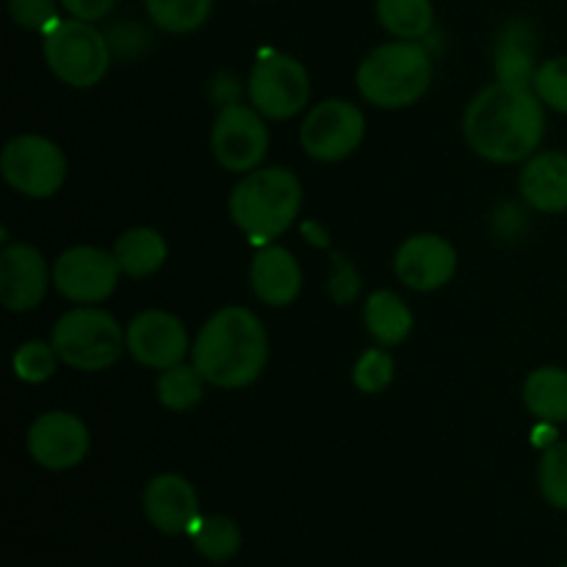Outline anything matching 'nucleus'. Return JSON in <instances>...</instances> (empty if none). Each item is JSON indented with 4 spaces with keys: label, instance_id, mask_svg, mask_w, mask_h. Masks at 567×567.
I'll return each instance as SVG.
<instances>
[{
    "label": "nucleus",
    "instance_id": "11",
    "mask_svg": "<svg viewBox=\"0 0 567 567\" xmlns=\"http://www.w3.org/2000/svg\"><path fill=\"white\" fill-rule=\"evenodd\" d=\"M120 277L114 252L103 247L78 244L53 260V288L72 305L105 302L120 286Z\"/></svg>",
    "mask_w": 567,
    "mask_h": 567
},
{
    "label": "nucleus",
    "instance_id": "13",
    "mask_svg": "<svg viewBox=\"0 0 567 567\" xmlns=\"http://www.w3.org/2000/svg\"><path fill=\"white\" fill-rule=\"evenodd\" d=\"M125 347L138 365L153 371H166L192 358V338L183 319L161 308L133 316L125 327Z\"/></svg>",
    "mask_w": 567,
    "mask_h": 567
},
{
    "label": "nucleus",
    "instance_id": "17",
    "mask_svg": "<svg viewBox=\"0 0 567 567\" xmlns=\"http://www.w3.org/2000/svg\"><path fill=\"white\" fill-rule=\"evenodd\" d=\"M249 286L266 308H288L302 293V266L291 249L266 244L249 264Z\"/></svg>",
    "mask_w": 567,
    "mask_h": 567
},
{
    "label": "nucleus",
    "instance_id": "24",
    "mask_svg": "<svg viewBox=\"0 0 567 567\" xmlns=\"http://www.w3.org/2000/svg\"><path fill=\"white\" fill-rule=\"evenodd\" d=\"M380 25L393 39L424 42L435 25V6L432 0H377L374 6Z\"/></svg>",
    "mask_w": 567,
    "mask_h": 567
},
{
    "label": "nucleus",
    "instance_id": "22",
    "mask_svg": "<svg viewBox=\"0 0 567 567\" xmlns=\"http://www.w3.org/2000/svg\"><path fill=\"white\" fill-rule=\"evenodd\" d=\"M524 408L535 421L567 424V371L540 365L524 382Z\"/></svg>",
    "mask_w": 567,
    "mask_h": 567
},
{
    "label": "nucleus",
    "instance_id": "2",
    "mask_svg": "<svg viewBox=\"0 0 567 567\" xmlns=\"http://www.w3.org/2000/svg\"><path fill=\"white\" fill-rule=\"evenodd\" d=\"M192 363L205 382L221 391H241L260 380L269 363V332L255 310L225 305L192 343Z\"/></svg>",
    "mask_w": 567,
    "mask_h": 567
},
{
    "label": "nucleus",
    "instance_id": "1",
    "mask_svg": "<svg viewBox=\"0 0 567 567\" xmlns=\"http://www.w3.org/2000/svg\"><path fill=\"white\" fill-rule=\"evenodd\" d=\"M463 136L491 164H526L546 136V105L529 86L487 83L465 109Z\"/></svg>",
    "mask_w": 567,
    "mask_h": 567
},
{
    "label": "nucleus",
    "instance_id": "9",
    "mask_svg": "<svg viewBox=\"0 0 567 567\" xmlns=\"http://www.w3.org/2000/svg\"><path fill=\"white\" fill-rule=\"evenodd\" d=\"M258 109L244 103L221 105L210 127V153L221 169L233 175H247L264 166L269 153V127Z\"/></svg>",
    "mask_w": 567,
    "mask_h": 567
},
{
    "label": "nucleus",
    "instance_id": "21",
    "mask_svg": "<svg viewBox=\"0 0 567 567\" xmlns=\"http://www.w3.org/2000/svg\"><path fill=\"white\" fill-rule=\"evenodd\" d=\"M535 72V33L526 22H509L496 42V78L502 83L532 89Z\"/></svg>",
    "mask_w": 567,
    "mask_h": 567
},
{
    "label": "nucleus",
    "instance_id": "6",
    "mask_svg": "<svg viewBox=\"0 0 567 567\" xmlns=\"http://www.w3.org/2000/svg\"><path fill=\"white\" fill-rule=\"evenodd\" d=\"M48 70L70 89H94L111 70V44L94 22L61 17L42 33Z\"/></svg>",
    "mask_w": 567,
    "mask_h": 567
},
{
    "label": "nucleus",
    "instance_id": "16",
    "mask_svg": "<svg viewBox=\"0 0 567 567\" xmlns=\"http://www.w3.org/2000/svg\"><path fill=\"white\" fill-rule=\"evenodd\" d=\"M144 518L161 535L181 537L192 532L199 513V493L183 474H158L147 482L142 496Z\"/></svg>",
    "mask_w": 567,
    "mask_h": 567
},
{
    "label": "nucleus",
    "instance_id": "12",
    "mask_svg": "<svg viewBox=\"0 0 567 567\" xmlns=\"http://www.w3.org/2000/svg\"><path fill=\"white\" fill-rule=\"evenodd\" d=\"M25 449L39 468L70 471L89 457L92 432L81 415L70 410H48L28 426Z\"/></svg>",
    "mask_w": 567,
    "mask_h": 567
},
{
    "label": "nucleus",
    "instance_id": "23",
    "mask_svg": "<svg viewBox=\"0 0 567 567\" xmlns=\"http://www.w3.org/2000/svg\"><path fill=\"white\" fill-rule=\"evenodd\" d=\"M186 537L192 540L194 551L214 565H225L230 559H236L244 546L241 526L219 513L199 515L197 524L192 526V532Z\"/></svg>",
    "mask_w": 567,
    "mask_h": 567
},
{
    "label": "nucleus",
    "instance_id": "7",
    "mask_svg": "<svg viewBox=\"0 0 567 567\" xmlns=\"http://www.w3.org/2000/svg\"><path fill=\"white\" fill-rule=\"evenodd\" d=\"M66 155L53 138L42 133L11 136L0 150V175L28 199H50L66 183Z\"/></svg>",
    "mask_w": 567,
    "mask_h": 567
},
{
    "label": "nucleus",
    "instance_id": "35",
    "mask_svg": "<svg viewBox=\"0 0 567 567\" xmlns=\"http://www.w3.org/2000/svg\"><path fill=\"white\" fill-rule=\"evenodd\" d=\"M559 567H567V563H565V565H559Z\"/></svg>",
    "mask_w": 567,
    "mask_h": 567
},
{
    "label": "nucleus",
    "instance_id": "14",
    "mask_svg": "<svg viewBox=\"0 0 567 567\" xmlns=\"http://www.w3.org/2000/svg\"><path fill=\"white\" fill-rule=\"evenodd\" d=\"M393 275L410 291H441L457 275V249L437 233H415L399 244L393 255Z\"/></svg>",
    "mask_w": 567,
    "mask_h": 567
},
{
    "label": "nucleus",
    "instance_id": "31",
    "mask_svg": "<svg viewBox=\"0 0 567 567\" xmlns=\"http://www.w3.org/2000/svg\"><path fill=\"white\" fill-rule=\"evenodd\" d=\"M59 0H9V14L25 31L44 33L61 20Z\"/></svg>",
    "mask_w": 567,
    "mask_h": 567
},
{
    "label": "nucleus",
    "instance_id": "3",
    "mask_svg": "<svg viewBox=\"0 0 567 567\" xmlns=\"http://www.w3.org/2000/svg\"><path fill=\"white\" fill-rule=\"evenodd\" d=\"M302 183L286 166H260L233 186L227 210L249 241L271 244L288 233L302 210Z\"/></svg>",
    "mask_w": 567,
    "mask_h": 567
},
{
    "label": "nucleus",
    "instance_id": "26",
    "mask_svg": "<svg viewBox=\"0 0 567 567\" xmlns=\"http://www.w3.org/2000/svg\"><path fill=\"white\" fill-rule=\"evenodd\" d=\"M147 17L166 33H194L208 22L214 0H144Z\"/></svg>",
    "mask_w": 567,
    "mask_h": 567
},
{
    "label": "nucleus",
    "instance_id": "28",
    "mask_svg": "<svg viewBox=\"0 0 567 567\" xmlns=\"http://www.w3.org/2000/svg\"><path fill=\"white\" fill-rule=\"evenodd\" d=\"M393 377H396V360L388 352V347L365 349L352 369L354 388L360 393H365V396H374V393H382L385 388H391Z\"/></svg>",
    "mask_w": 567,
    "mask_h": 567
},
{
    "label": "nucleus",
    "instance_id": "4",
    "mask_svg": "<svg viewBox=\"0 0 567 567\" xmlns=\"http://www.w3.org/2000/svg\"><path fill=\"white\" fill-rule=\"evenodd\" d=\"M432 55L424 42L391 39L360 61L358 92L365 103L382 111H402L419 103L432 86Z\"/></svg>",
    "mask_w": 567,
    "mask_h": 567
},
{
    "label": "nucleus",
    "instance_id": "25",
    "mask_svg": "<svg viewBox=\"0 0 567 567\" xmlns=\"http://www.w3.org/2000/svg\"><path fill=\"white\" fill-rule=\"evenodd\" d=\"M205 385L208 382L199 374L197 365L177 363L161 371L158 382H155V396H158L161 408L172 410V413H188L205 399Z\"/></svg>",
    "mask_w": 567,
    "mask_h": 567
},
{
    "label": "nucleus",
    "instance_id": "19",
    "mask_svg": "<svg viewBox=\"0 0 567 567\" xmlns=\"http://www.w3.org/2000/svg\"><path fill=\"white\" fill-rule=\"evenodd\" d=\"M363 324L380 347H402L413 332V310L391 288L374 291L363 305Z\"/></svg>",
    "mask_w": 567,
    "mask_h": 567
},
{
    "label": "nucleus",
    "instance_id": "10",
    "mask_svg": "<svg viewBox=\"0 0 567 567\" xmlns=\"http://www.w3.org/2000/svg\"><path fill=\"white\" fill-rule=\"evenodd\" d=\"M365 138V116L354 103L343 97L321 100L305 111L299 127V144L305 153L321 164H338L349 158Z\"/></svg>",
    "mask_w": 567,
    "mask_h": 567
},
{
    "label": "nucleus",
    "instance_id": "34",
    "mask_svg": "<svg viewBox=\"0 0 567 567\" xmlns=\"http://www.w3.org/2000/svg\"><path fill=\"white\" fill-rule=\"evenodd\" d=\"M532 435H535V446H540L543 452H546L548 446H554V443H557V424L537 421V426L532 430Z\"/></svg>",
    "mask_w": 567,
    "mask_h": 567
},
{
    "label": "nucleus",
    "instance_id": "32",
    "mask_svg": "<svg viewBox=\"0 0 567 567\" xmlns=\"http://www.w3.org/2000/svg\"><path fill=\"white\" fill-rule=\"evenodd\" d=\"M336 266H338V271L330 277V297L336 299L338 305H347L358 297L360 277H358V271H354L352 266L343 264L341 258L336 260Z\"/></svg>",
    "mask_w": 567,
    "mask_h": 567
},
{
    "label": "nucleus",
    "instance_id": "20",
    "mask_svg": "<svg viewBox=\"0 0 567 567\" xmlns=\"http://www.w3.org/2000/svg\"><path fill=\"white\" fill-rule=\"evenodd\" d=\"M114 258L120 264L122 277L144 280V277L161 271V266L169 258L166 238L153 227H131L114 241Z\"/></svg>",
    "mask_w": 567,
    "mask_h": 567
},
{
    "label": "nucleus",
    "instance_id": "18",
    "mask_svg": "<svg viewBox=\"0 0 567 567\" xmlns=\"http://www.w3.org/2000/svg\"><path fill=\"white\" fill-rule=\"evenodd\" d=\"M524 203L537 214H565L567 210V153L537 150L524 164L518 177Z\"/></svg>",
    "mask_w": 567,
    "mask_h": 567
},
{
    "label": "nucleus",
    "instance_id": "5",
    "mask_svg": "<svg viewBox=\"0 0 567 567\" xmlns=\"http://www.w3.org/2000/svg\"><path fill=\"white\" fill-rule=\"evenodd\" d=\"M50 343L61 363L83 374L111 369L127 352L125 327L97 305H78L61 313L50 330Z\"/></svg>",
    "mask_w": 567,
    "mask_h": 567
},
{
    "label": "nucleus",
    "instance_id": "8",
    "mask_svg": "<svg viewBox=\"0 0 567 567\" xmlns=\"http://www.w3.org/2000/svg\"><path fill=\"white\" fill-rule=\"evenodd\" d=\"M313 94L310 72L288 53H264L247 75V97L269 122H286L305 114Z\"/></svg>",
    "mask_w": 567,
    "mask_h": 567
},
{
    "label": "nucleus",
    "instance_id": "30",
    "mask_svg": "<svg viewBox=\"0 0 567 567\" xmlns=\"http://www.w3.org/2000/svg\"><path fill=\"white\" fill-rule=\"evenodd\" d=\"M543 105L557 114H567V55H557L537 66L535 83H532Z\"/></svg>",
    "mask_w": 567,
    "mask_h": 567
},
{
    "label": "nucleus",
    "instance_id": "27",
    "mask_svg": "<svg viewBox=\"0 0 567 567\" xmlns=\"http://www.w3.org/2000/svg\"><path fill=\"white\" fill-rule=\"evenodd\" d=\"M59 352L53 349L50 341H25L17 347L14 358H11V365H14V377L20 382H28V385H42V382L53 380V374L59 371Z\"/></svg>",
    "mask_w": 567,
    "mask_h": 567
},
{
    "label": "nucleus",
    "instance_id": "15",
    "mask_svg": "<svg viewBox=\"0 0 567 567\" xmlns=\"http://www.w3.org/2000/svg\"><path fill=\"white\" fill-rule=\"evenodd\" d=\"M53 286V266L33 244H6L0 252V302L9 313H31Z\"/></svg>",
    "mask_w": 567,
    "mask_h": 567
},
{
    "label": "nucleus",
    "instance_id": "33",
    "mask_svg": "<svg viewBox=\"0 0 567 567\" xmlns=\"http://www.w3.org/2000/svg\"><path fill=\"white\" fill-rule=\"evenodd\" d=\"M59 3L70 17H78V20L86 22H100L111 14L116 0H59Z\"/></svg>",
    "mask_w": 567,
    "mask_h": 567
},
{
    "label": "nucleus",
    "instance_id": "29",
    "mask_svg": "<svg viewBox=\"0 0 567 567\" xmlns=\"http://www.w3.org/2000/svg\"><path fill=\"white\" fill-rule=\"evenodd\" d=\"M537 485L554 509L567 513V441H557L543 452L537 465Z\"/></svg>",
    "mask_w": 567,
    "mask_h": 567
}]
</instances>
